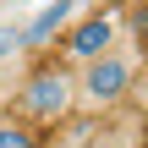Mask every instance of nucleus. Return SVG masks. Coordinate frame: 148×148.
<instances>
[{
  "instance_id": "7",
  "label": "nucleus",
  "mask_w": 148,
  "mask_h": 148,
  "mask_svg": "<svg viewBox=\"0 0 148 148\" xmlns=\"http://www.w3.org/2000/svg\"><path fill=\"white\" fill-rule=\"evenodd\" d=\"M137 99H143V115H148V77H137Z\"/></svg>"
},
{
  "instance_id": "5",
  "label": "nucleus",
  "mask_w": 148,
  "mask_h": 148,
  "mask_svg": "<svg viewBox=\"0 0 148 148\" xmlns=\"http://www.w3.org/2000/svg\"><path fill=\"white\" fill-rule=\"evenodd\" d=\"M0 148H38V137H33V126H27V121L0 115Z\"/></svg>"
},
{
  "instance_id": "3",
  "label": "nucleus",
  "mask_w": 148,
  "mask_h": 148,
  "mask_svg": "<svg viewBox=\"0 0 148 148\" xmlns=\"http://www.w3.org/2000/svg\"><path fill=\"white\" fill-rule=\"evenodd\" d=\"M110 49H115V16L93 11V16H82V22L66 27V55H71L77 66H88V60H99V55H110Z\"/></svg>"
},
{
  "instance_id": "1",
  "label": "nucleus",
  "mask_w": 148,
  "mask_h": 148,
  "mask_svg": "<svg viewBox=\"0 0 148 148\" xmlns=\"http://www.w3.org/2000/svg\"><path fill=\"white\" fill-rule=\"evenodd\" d=\"M137 77H143V71H137V55H132V49H110V55L77 66V104L110 110V104H121L126 93H137Z\"/></svg>"
},
{
  "instance_id": "4",
  "label": "nucleus",
  "mask_w": 148,
  "mask_h": 148,
  "mask_svg": "<svg viewBox=\"0 0 148 148\" xmlns=\"http://www.w3.org/2000/svg\"><path fill=\"white\" fill-rule=\"evenodd\" d=\"M71 16H77V0H55V5H44L27 27H22V44L27 49H38V44H49L55 33L66 38V27H71Z\"/></svg>"
},
{
  "instance_id": "2",
  "label": "nucleus",
  "mask_w": 148,
  "mask_h": 148,
  "mask_svg": "<svg viewBox=\"0 0 148 148\" xmlns=\"http://www.w3.org/2000/svg\"><path fill=\"white\" fill-rule=\"evenodd\" d=\"M22 110H27V121H66L71 110H77V77L71 71H60V66H44V71H33L27 77V88H22Z\"/></svg>"
},
{
  "instance_id": "6",
  "label": "nucleus",
  "mask_w": 148,
  "mask_h": 148,
  "mask_svg": "<svg viewBox=\"0 0 148 148\" xmlns=\"http://www.w3.org/2000/svg\"><path fill=\"white\" fill-rule=\"evenodd\" d=\"M16 44H22V33H16V27H0V60H5Z\"/></svg>"
}]
</instances>
